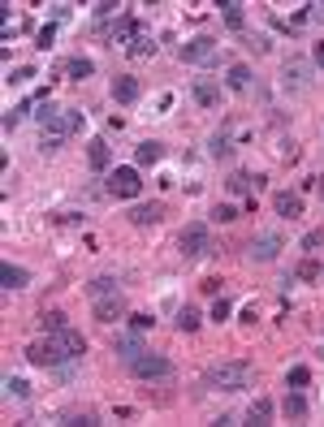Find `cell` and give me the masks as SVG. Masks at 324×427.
Wrapping results in <instances>:
<instances>
[{"instance_id": "cell-17", "label": "cell", "mask_w": 324, "mask_h": 427, "mask_svg": "<svg viewBox=\"0 0 324 427\" xmlns=\"http://www.w3.org/2000/svg\"><path fill=\"white\" fill-rule=\"evenodd\" d=\"M26 281H30L26 268H18V264H5V268H0V285H5V289H26Z\"/></svg>"}, {"instance_id": "cell-2", "label": "cell", "mask_w": 324, "mask_h": 427, "mask_svg": "<svg viewBox=\"0 0 324 427\" xmlns=\"http://www.w3.org/2000/svg\"><path fill=\"white\" fill-rule=\"evenodd\" d=\"M35 117L43 125V134H52V138H70V134H78V129H87V112H78V108H52V104H43Z\"/></svg>"}, {"instance_id": "cell-31", "label": "cell", "mask_w": 324, "mask_h": 427, "mask_svg": "<svg viewBox=\"0 0 324 427\" xmlns=\"http://www.w3.org/2000/svg\"><path fill=\"white\" fill-rule=\"evenodd\" d=\"M285 384H290V388H307V384H312V371H307V367H290Z\"/></svg>"}, {"instance_id": "cell-32", "label": "cell", "mask_w": 324, "mask_h": 427, "mask_svg": "<svg viewBox=\"0 0 324 427\" xmlns=\"http://www.w3.org/2000/svg\"><path fill=\"white\" fill-rule=\"evenodd\" d=\"M212 220H221V225L238 220V207H230V203H216V207H212Z\"/></svg>"}, {"instance_id": "cell-18", "label": "cell", "mask_w": 324, "mask_h": 427, "mask_svg": "<svg viewBox=\"0 0 324 427\" xmlns=\"http://www.w3.org/2000/svg\"><path fill=\"white\" fill-rule=\"evenodd\" d=\"M112 350H117L125 363H134L139 354H148V350H143V341H139V333H134V337H117V341H112Z\"/></svg>"}, {"instance_id": "cell-34", "label": "cell", "mask_w": 324, "mask_h": 427, "mask_svg": "<svg viewBox=\"0 0 324 427\" xmlns=\"http://www.w3.org/2000/svg\"><path fill=\"white\" fill-rule=\"evenodd\" d=\"M230 311H234V302H230V298H216V302H212V320H216V324H221V320H230Z\"/></svg>"}, {"instance_id": "cell-24", "label": "cell", "mask_w": 324, "mask_h": 427, "mask_svg": "<svg viewBox=\"0 0 324 427\" xmlns=\"http://www.w3.org/2000/svg\"><path fill=\"white\" fill-rule=\"evenodd\" d=\"M221 18H225V26H234V30L247 26V18H242V5H238V0H225V5H221Z\"/></svg>"}, {"instance_id": "cell-13", "label": "cell", "mask_w": 324, "mask_h": 427, "mask_svg": "<svg viewBox=\"0 0 324 427\" xmlns=\"http://www.w3.org/2000/svg\"><path fill=\"white\" fill-rule=\"evenodd\" d=\"M139 78H130V74H121V78H112V100L117 104H134L139 100Z\"/></svg>"}, {"instance_id": "cell-5", "label": "cell", "mask_w": 324, "mask_h": 427, "mask_svg": "<svg viewBox=\"0 0 324 427\" xmlns=\"http://www.w3.org/2000/svg\"><path fill=\"white\" fill-rule=\"evenodd\" d=\"M177 56H182L186 65H212L216 61V39L212 35H194V39H186L182 48H177Z\"/></svg>"}, {"instance_id": "cell-7", "label": "cell", "mask_w": 324, "mask_h": 427, "mask_svg": "<svg viewBox=\"0 0 324 427\" xmlns=\"http://www.w3.org/2000/svg\"><path fill=\"white\" fill-rule=\"evenodd\" d=\"M139 190H143L139 169H112L108 173V194H117V199H134Z\"/></svg>"}, {"instance_id": "cell-8", "label": "cell", "mask_w": 324, "mask_h": 427, "mask_svg": "<svg viewBox=\"0 0 324 427\" xmlns=\"http://www.w3.org/2000/svg\"><path fill=\"white\" fill-rule=\"evenodd\" d=\"M91 315L100 320V324H117V320H125V298H121V293H108V298H95Z\"/></svg>"}, {"instance_id": "cell-11", "label": "cell", "mask_w": 324, "mask_h": 427, "mask_svg": "<svg viewBox=\"0 0 324 427\" xmlns=\"http://www.w3.org/2000/svg\"><path fill=\"white\" fill-rule=\"evenodd\" d=\"M125 52H130V56H152V52H156L152 26H143V22H139V26H134V35L125 39Z\"/></svg>"}, {"instance_id": "cell-3", "label": "cell", "mask_w": 324, "mask_h": 427, "mask_svg": "<svg viewBox=\"0 0 324 427\" xmlns=\"http://www.w3.org/2000/svg\"><path fill=\"white\" fill-rule=\"evenodd\" d=\"M26 358H30L35 367H61V363H74L70 350H65V341H61V333L30 341V346H26Z\"/></svg>"}, {"instance_id": "cell-27", "label": "cell", "mask_w": 324, "mask_h": 427, "mask_svg": "<svg viewBox=\"0 0 324 427\" xmlns=\"http://www.w3.org/2000/svg\"><path fill=\"white\" fill-rule=\"evenodd\" d=\"M247 419H251V423H268V419H272V402H268V397H255L251 410H247Z\"/></svg>"}, {"instance_id": "cell-6", "label": "cell", "mask_w": 324, "mask_h": 427, "mask_svg": "<svg viewBox=\"0 0 324 427\" xmlns=\"http://www.w3.org/2000/svg\"><path fill=\"white\" fill-rule=\"evenodd\" d=\"M177 246H182L186 259H194V255H207V251H212V238H207L203 225H186L182 238H177Z\"/></svg>"}, {"instance_id": "cell-38", "label": "cell", "mask_w": 324, "mask_h": 427, "mask_svg": "<svg viewBox=\"0 0 324 427\" xmlns=\"http://www.w3.org/2000/svg\"><path fill=\"white\" fill-rule=\"evenodd\" d=\"M52 39H57V26H43V30H39V48H43V52L52 48Z\"/></svg>"}, {"instance_id": "cell-33", "label": "cell", "mask_w": 324, "mask_h": 427, "mask_svg": "<svg viewBox=\"0 0 324 427\" xmlns=\"http://www.w3.org/2000/svg\"><path fill=\"white\" fill-rule=\"evenodd\" d=\"M108 18H117V5H112V0H100V5H95V22H108Z\"/></svg>"}, {"instance_id": "cell-22", "label": "cell", "mask_w": 324, "mask_h": 427, "mask_svg": "<svg viewBox=\"0 0 324 427\" xmlns=\"http://www.w3.org/2000/svg\"><path fill=\"white\" fill-rule=\"evenodd\" d=\"M281 410H285V419H303V415H307L303 393H298V388H290V393H285V402H281Z\"/></svg>"}, {"instance_id": "cell-23", "label": "cell", "mask_w": 324, "mask_h": 427, "mask_svg": "<svg viewBox=\"0 0 324 427\" xmlns=\"http://www.w3.org/2000/svg\"><path fill=\"white\" fill-rule=\"evenodd\" d=\"M87 293H91V298H108V293H121V289H117V276H95V281L87 285Z\"/></svg>"}, {"instance_id": "cell-9", "label": "cell", "mask_w": 324, "mask_h": 427, "mask_svg": "<svg viewBox=\"0 0 324 427\" xmlns=\"http://www.w3.org/2000/svg\"><path fill=\"white\" fill-rule=\"evenodd\" d=\"M277 251H281V233H259V238H251V259L255 264H268V259H277Z\"/></svg>"}, {"instance_id": "cell-42", "label": "cell", "mask_w": 324, "mask_h": 427, "mask_svg": "<svg viewBox=\"0 0 324 427\" xmlns=\"http://www.w3.org/2000/svg\"><path fill=\"white\" fill-rule=\"evenodd\" d=\"M320 281H324V276H320Z\"/></svg>"}, {"instance_id": "cell-12", "label": "cell", "mask_w": 324, "mask_h": 427, "mask_svg": "<svg viewBox=\"0 0 324 427\" xmlns=\"http://www.w3.org/2000/svg\"><path fill=\"white\" fill-rule=\"evenodd\" d=\"M307 82H312V61L290 56L285 61V87H307Z\"/></svg>"}, {"instance_id": "cell-21", "label": "cell", "mask_w": 324, "mask_h": 427, "mask_svg": "<svg viewBox=\"0 0 324 427\" xmlns=\"http://www.w3.org/2000/svg\"><path fill=\"white\" fill-rule=\"evenodd\" d=\"M173 324H177V333H194V328L203 324V315H199V311H194V306L186 302L182 311H177V320H173Z\"/></svg>"}, {"instance_id": "cell-25", "label": "cell", "mask_w": 324, "mask_h": 427, "mask_svg": "<svg viewBox=\"0 0 324 427\" xmlns=\"http://www.w3.org/2000/svg\"><path fill=\"white\" fill-rule=\"evenodd\" d=\"M225 87H230V91H247L251 87V70H247V65H234L230 78H225Z\"/></svg>"}, {"instance_id": "cell-1", "label": "cell", "mask_w": 324, "mask_h": 427, "mask_svg": "<svg viewBox=\"0 0 324 427\" xmlns=\"http://www.w3.org/2000/svg\"><path fill=\"white\" fill-rule=\"evenodd\" d=\"M203 384L207 388H221V393H242V388H251L255 384V367L251 363H212L203 371Z\"/></svg>"}, {"instance_id": "cell-19", "label": "cell", "mask_w": 324, "mask_h": 427, "mask_svg": "<svg viewBox=\"0 0 324 427\" xmlns=\"http://www.w3.org/2000/svg\"><path fill=\"white\" fill-rule=\"evenodd\" d=\"M160 156H165V143H156V138H148V143H139V152H134V160L148 169V164H160Z\"/></svg>"}, {"instance_id": "cell-39", "label": "cell", "mask_w": 324, "mask_h": 427, "mask_svg": "<svg viewBox=\"0 0 324 427\" xmlns=\"http://www.w3.org/2000/svg\"><path fill=\"white\" fill-rule=\"evenodd\" d=\"M203 293H221V276H207V281H203Z\"/></svg>"}, {"instance_id": "cell-10", "label": "cell", "mask_w": 324, "mask_h": 427, "mask_svg": "<svg viewBox=\"0 0 324 427\" xmlns=\"http://www.w3.org/2000/svg\"><path fill=\"white\" fill-rule=\"evenodd\" d=\"M190 95H194V104H203V108H216V104H221V82H216V78H194Z\"/></svg>"}, {"instance_id": "cell-40", "label": "cell", "mask_w": 324, "mask_h": 427, "mask_svg": "<svg viewBox=\"0 0 324 427\" xmlns=\"http://www.w3.org/2000/svg\"><path fill=\"white\" fill-rule=\"evenodd\" d=\"M312 56H316V65H324V39L316 43V52H312Z\"/></svg>"}, {"instance_id": "cell-30", "label": "cell", "mask_w": 324, "mask_h": 427, "mask_svg": "<svg viewBox=\"0 0 324 427\" xmlns=\"http://www.w3.org/2000/svg\"><path fill=\"white\" fill-rule=\"evenodd\" d=\"M294 276H298V281H320V276H324V268L316 264V259H303V264H298V272H294Z\"/></svg>"}, {"instance_id": "cell-35", "label": "cell", "mask_w": 324, "mask_h": 427, "mask_svg": "<svg viewBox=\"0 0 324 427\" xmlns=\"http://www.w3.org/2000/svg\"><path fill=\"white\" fill-rule=\"evenodd\" d=\"M324 246V229H312V233L303 238V251H320Z\"/></svg>"}, {"instance_id": "cell-26", "label": "cell", "mask_w": 324, "mask_h": 427, "mask_svg": "<svg viewBox=\"0 0 324 427\" xmlns=\"http://www.w3.org/2000/svg\"><path fill=\"white\" fill-rule=\"evenodd\" d=\"M65 74H70V78H91L95 74V61L91 56H74L70 65H65Z\"/></svg>"}, {"instance_id": "cell-14", "label": "cell", "mask_w": 324, "mask_h": 427, "mask_svg": "<svg viewBox=\"0 0 324 427\" xmlns=\"http://www.w3.org/2000/svg\"><path fill=\"white\" fill-rule=\"evenodd\" d=\"M160 216H165V207H160V203H139L134 211H130V225L152 229V225H160Z\"/></svg>"}, {"instance_id": "cell-4", "label": "cell", "mask_w": 324, "mask_h": 427, "mask_svg": "<svg viewBox=\"0 0 324 427\" xmlns=\"http://www.w3.org/2000/svg\"><path fill=\"white\" fill-rule=\"evenodd\" d=\"M130 371H134L139 375V380H169V375H173V363H169V358L165 354H139L134 358V363H130Z\"/></svg>"}, {"instance_id": "cell-29", "label": "cell", "mask_w": 324, "mask_h": 427, "mask_svg": "<svg viewBox=\"0 0 324 427\" xmlns=\"http://www.w3.org/2000/svg\"><path fill=\"white\" fill-rule=\"evenodd\" d=\"M5 393L9 397H30V384L22 380V375H5Z\"/></svg>"}, {"instance_id": "cell-37", "label": "cell", "mask_w": 324, "mask_h": 427, "mask_svg": "<svg viewBox=\"0 0 324 427\" xmlns=\"http://www.w3.org/2000/svg\"><path fill=\"white\" fill-rule=\"evenodd\" d=\"M156 320L152 315H130V328H134V333H148V328H152Z\"/></svg>"}, {"instance_id": "cell-20", "label": "cell", "mask_w": 324, "mask_h": 427, "mask_svg": "<svg viewBox=\"0 0 324 427\" xmlns=\"http://www.w3.org/2000/svg\"><path fill=\"white\" fill-rule=\"evenodd\" d=\"M225 186H230L234 194H251V190H259V186H264V177H251V173H234V177H230Z\"/></svg>"}, {"instance_id": "cell-16", "label": "cell", "mask_w": 324, "mask_h": 427, "mask_svg": "<svg viewBox=\"0 0 324 427\" xmlns=\"http://www.w3.org/2000/svg\"><path fill=\"white\" fill-rule=\"evenodd\" d=\"M272 207H277V216H285V220H298L303 216V199H298V194H290V190H281L277 199H272Z\"/></svg>"}, {"instance_id": "cell-41", "label": "cell", "mask_w": 324, "mask_h": 427, "mask_svg": "<svg viewBox=\"0 0 324 427\" xmlns=\"http://www.w3.org/2000/svg\"><path fill=\"white\" fill-rule=\"evenodd\" d=\"M316 186H320V194H324V173H320V177H316Z\"/></svg>"}, {"instance_id": "cell-36", "label": "cell", "mask_w": 324, "mask_h": 427, "mask_svg": "<svg viewBox=\"0 0 324 427\" xmlns=\"http://www.w3.org/2000/svg\"><path fill=\"white\" fill-rule=\"evenodd\" d=\"M230 152H234V147H230V138H221V134H216V138H212V156H216V160H225Z\"/></svg>"}, {"instance_id": "cell-28", "label": "cell", "mask_w": 324, "mask_h": 427, "mask_svg": "<svg viewBox=\"0 0 324 427\" xmlns=\"http://www.w3.org/2000/svg\"><path fill=\"white\" fill-rule=\"evenodd\" d=\"M39 328H43V333H61V328H70V324H65V311H43Z\"/></svg>"}, {"instance_id": "cell-15", "label": "cell", "mask_w": 324, "mask_h": 427, "mask_svg": "<svg viewBox=\"0 0 324 427\" xmlns=\"http://www.w3.org/2000/svg\"><path fill=\"white\" fill-rule=\"evenodd\" d=\"M87 160H91L95 173H104L108 164H112V147H108L104 138H91V143H87Z\"/></svg>"}]
</instances>
